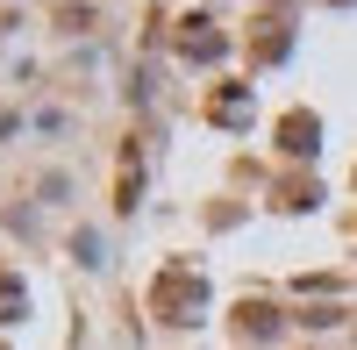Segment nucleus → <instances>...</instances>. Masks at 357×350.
<instances>
[{
    "mask_svg": "<svg viewBox=\"0 0 357 350\" xmlns=\"http://www.w3.org/2000/svg\"><path fill=\"white\" fill-rule=\"evenodd\" d=\"M15 307H22V286H15V279H0V322H8Z\"/></svg>",
    "mask_w": 357,
    "mask_h": 350,
    "instance_id": "1",
    "label": "nucleus"
}]
</instances>
